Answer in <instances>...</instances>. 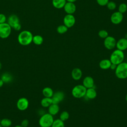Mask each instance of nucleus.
Here are the masks:
<instances>
[{
  "mask_svg": "<svg viewBox=\"0 0 127 127\" xmlns=\"http://www.w3.org/2000/svg\"><path fill=\"white\" fill-rule=\"evenodd\" d=\"M33 35L32 33L28 30L21 31L18 36V42L22 46H27L32 42Z\"/></svg>",
  "mask_w": 127,
  "mask_h": 127,
  "instance_id": "1",
  "label": "nucleus"
},
{
  "mask_svg": "<svg viewBox=\"0 0 127 127\" xmlns=\"http://www.w3.org/2000/svg\"><path fill=\"white\" fill-rule=\"evenodd\" d=\"M115 73L116 77L121 79L127 78V63L122 62L117 65Z\"/></svg>",
  "mask_w": 127,
  "mask_h": 127,
  "instance_id": "2",
  "label": "nucleus"
},
{
  "mask_svg": "<svg viewBox=\"0 0 127 127\" xmlns=\"http://www.w3.org/2000/svg\"><path fill=\"white\" fill-rule=\"evenodd\" d=\"M125 58L124 52L120 50L117 49L114 50L111 54L110 60L112 64L118 65L123 62Z\"/></svg>",
  "mask_w": 127,
  "mask_h": 127,
  "instance_id": "3",
  "label": "nucleus"
},
{
  "mask_svg": "<svg viewBox=\"0 0 127 127\" xmlns=\"http://www.w3.org/2000/svg\"><path fill=\"white\" fill-rule=\"evenodd\" d=\"M54 121L53 116L49 113H45L40 117L39 125L41 127H51Z\"/></svg>",
  "mask_w": 127,
  "mask_h": 127,
  "instance_id": "4",
  "label": "nucleus"
},
{
  "mask_svg": "<svg viewBox=\"0 0 127 127\" xmlns=\"http://www.w3.org/2000/svg\"><path fill=\"white\" fill-rule=\"evenodd\" d=\"M86 89L82 84H78L72 88L71 94L75 98H81L85 96Z\"/></svg>",
  "mask_w": 127,
  "mask_h": 127,
  "instance_id": "5",
  "label": "nucleus"
},
{
  "mask_svg": "<svg viewBox=\"0 0 127 127\" xmlns=\"http://www.w3.org/2000/svg\"><path fill=\"white\" fill-rule=\"evenodd\" d=\"M7 23L10 27L16 31L20 30L21 26L18 17L15 14H11L8 18Z\"/></svg>",
  "mask_w": 127,
  "mask_h": 127,
  "instance_id": "6",
  "label": "nucleus"
},
{
  "mask_svg": "<svg viewBox=\"0 0 127 127\" xmlns=\"http://www.w3.org/2000/svg\"><path fill=\"white\" fill-rule=\"evenodd\" d=\"M11 27L7 23L0 24V38L5 39L9 37L11 33Z\"/></svg>",
  "mask_w": 127,
  "mask_h": 127,
  "instance_id": "7",
  "label": "nucleus"
},
{
  "mask_svg": "<svg viewBox=\"0 0 127 127\" xmlns=\"http://www.w3.org/2000/svg\"><path fill=\"white\" fill-rule=\"evenodd\" d=\"M117 41L116 39L111 36H108L104 39V45L108 50H112L116 47Z\"/></svg>",
  "mask_w": 127,
  "mask_h": 127,
  "instance_id": "8",
  "label": "nucleus"
},
{
  "mask_svg": "<svg viewBox=\"0 0 127 127\" xmlns=\"http://www.w3.org/2000/svg\"><path fill=\"white\" fill-rule=\"evenodd\" d=\"M29 106V101L25 97L19 98L16 103V107L20 111H25L27 109Z\"/></svg>",
  "mask_w": 127,
  "mask_h": 127,
  "instance_id": "9",
  "label": "nucleus"
},
{
  "mask_svg": "<svg viewBox=\"0 0 127 127\" xmlns=\"http://www.w3.org/2000/svg\"><path fill=\"white\" fill-rule=\"evenodd\" d=\"M110 20L113 24L115 25L119 24L123 20V14L118 11L114 12L111 16Z\"/></svg>",
  "mask_w": 127,
  "mask_h": 127,
  "instance_id": "10",
  "label": "nucleus"
},
{
  "mask_svg": "<svg viewBox=\"0 0 127 127\" xmlns=\"http://www.w3.org/2000/svg\"><path fill=\"white\" fill-rule=\"evenodd\" d=\"M64 24L68 28L72 27L75 23V18L73 14H66L63 19Z\"/></svg>",
  "mask_w": 127,
  "mask_h": 127,
  "instance_id": "11",
  "label": "nucleus"
},
{
  "mask_svg": "<svg viewBox=\"0 0 127 127\" xmlns=\"http://www.w3.org/2000/svg\"><path fill=\"white\" fill-rule=\"evenodd\" d=\"M64 98V94L62 91H58L54 93L52 97V102L53 104H58L62 101Z\"/></svg>",
  "mask_w": 127,
  "mask_h": 127,
  "instance_id": "12",
  "label": "nucleus"
},
{
  "mask_svg": "<svg viewBox=\"0 0 127 127\" xmlns=\"http://www.w3.org/2000/svg\"><path fill=\"white\" fill-rule=\"evenodd\" d=\"M64 9L67 14H73L76 11V5L73 2L66 1L64 7Z\"/></svg>",
  "mask_w": 127,
  "mask_h": 127,
  "instance_id": "13",
  "label": "nucleus"
},
{
  "mask_svg": "<svg viewBox=\"0 0 127 127\" xmlns=\"http://www.w3.org/2000/svg\"><path fill=\"white\" fill-rule=\"evenodd\" d=\"M117 49L124 51L127 49V39L126 38H122L118 40L116 43Z\"/></svg>",
  "mask_w": 127,
  "mask_h": 127,
  "instance_id": "14",
  "label": "nucleus"
},
{
  "mask_svg": "<svg viewBox=\"0 0 127 127\" xmlns=\"http://www.w3.org/2000/svg\"><path fill=\"white\" fill-rule=\"evenodd\" d=\"M82 85L86 88L93 87L94 81L93 78L90 76H87L84 78L82 81Z\"/></svg>",
  "mask_w": 127,
  "mask_h": 127,
  "instance_id": "15",
  "label": "nucleus"
},
{
  "mask_svg": "<svg viewBox=\"0 0 127 127\" xmlns=\"http://www.w3.org/2000/svg\"><path fill=\"white\" fill-rule=\"evenodd\" d=\"M72 78L75 80H79L82 75V72L81 70L78 67H76L73 68L71 73Z\"/></svg>",
  "mask_w": 127,
  "mask_h": 127,
  "instance_id": "16",
  "label": "nucleus"
},
{
  "mask_svg": "<svg viewBox=\"0 0 127 127\" xmlns=\"http://www.w3.org/2000/svg\"><path fill=\"white\" fill-rule=\"evenodd\" d=\"M97 92L96 90L93 88H89L86 89L85 96L89 99H94L97 96Z\"/></svg>",
  "mask_w": 127,
  "mask_h": 127,
  "instance_id": "17",
  "label": "nucleus"
},
{
  "mask_svg": "<svg viewBox=\"0 0 127 127\" xmlns=\"http://www.w3.org/2000/svg\"><path fill=\"white\" fill-rule=\"evenodd\" d=\"M60 111V107L58 104L52 103L48 107V113L52 116H55L57 115Z\"/></svg>",
  "mask_w": 127,
  "mask_h": 127,
  "instance_id": "18",
  "label": "nucleus"
},
{
  "mask_svg": "<svg viewBox=\"0 0 127 127\" xmlns=\"http://www.w3.org/2000/svg\"><path fill=\"white\" fill-rule=\"evenodd\" d=\"M112 64L110 60L109 59H104L101 60L99 64V67L102 69H108L110 68V66Z\"/></svg>",
  "mask_w": 127,
  "mask_h": 127,
  "instance_id": "19",
  "label": "nucleus"
},
{
  "mask_svg": "<svg viewBox=\"0 0 127 127\" xmlns=\"http://www.w3.org/2000/svg\"><path fill=\"white\" fill-rule=\"evenodd\" d=\"M66 2V0H52L53 5L57 9L64 8Z\"/></svg>",
  "mask_w": 127,
  "mask_h": 127,
  "instance_id": "20",
  "label": "nucleus"
},
{
  "mask_svg": "<svg viewBox=\"0 0 127 127\" xmlns=\"http://www.w3.org/2000/svg\"><path fill=\"white\" fill-rule=\"evenodd\" d=\"M2 81H3L4 83H8L11 82L13 80V77L12 75L8 73V72H4L3 73L0 78Z\"/></svg>",
  "mask_w": 127,
  "mask_h": 127,
  "instance_id": "21",
  "label": "nucleus"
},
{
  "mask_svg": "<svg viewBox=\"0 0 127 127\" xmlns=\"http://www.w3.org/2000/svg\"><path fill=\"white\" fill-rule=\"evenodd\" d=\"M54 93L53 90L49 87H46L42 90V94L45 97L52 98Z\"/></svg>",
  "mask_w": 127,
  "mask_h": 127,
  "instance_id": "22",
  "label": "nucleus"
},
{
  "mask_svg": "<svg viewBox=\"0 0 127 127\" xmlns=\"http://www.w3.org/2000/svg\"><path fill=\"white\" fill-rule=\"evenodd\" d=\"M41 105L44 108H48L52 103V98L44 97L41 101Z\"/></svg>",
  "mask_w": 127,
  "mask_h": 127,
  "instance_id": "23",
  "label": "nucleus"
},
{
  "mask_svg": "<svg viewBox=\"0 0 127 127\" xmlns=\"http://www.w3.org/2000/svg\"><path fill=\"white\" fill-rule=\"evenodd\" d=\"M44 39L43 38L39 35H36L35 36H33L32 42L36 45H41L43 42Z\"/></svg>",
  "mask_w": 127,
  "mask_h": 127,
  "instance_id": "24",
  "label": "nucleus"
},
{
  "mask_svg": "<svg viewBox=\"0 0 127 127\" xmlns=\"http://www.w3.org/2000/svg\"><path fill=\"white\" fill-rule=\"evenodd\" d=\"M0 124L2 127H9L12 125V121L8 118H3L1 120Z\"/></svg>",
  "mask_w": 127,
  "mask_h": 127,
  "instance_id": "25",
  "label": "nucleus"
},
{
  "mask_svg": "<svg viewBox=\"0 0 127 127\" xmlns=\"http://www.w3.org/2000/svg\"><path fill=\"white\" fill-rule=\"evenodd\" d=\"M51 127H64V122L60 119L54 121Z\"/></svg>",
  "mask_w": 127,
  "mask_h": 127,
  "instance_id": "26",
  "label": "nucleus"
},
{
  "mask_svg": "<svg viewBox=\"0 0 127 127\" xmlns=\"http://www.w3.org/2000/svg\"><path fill=\"white\" fill-rule=\"evenodd\" d=\"M67 30L68 28L64 24L59 25L57 28V32L60 34H63L66 33L67 31Z\"/></svg>",
  "mask_w": 127,
  "mask_h": 127,
  "instance_id": "27",
  "label": "nucleus"
},
{
  "mask_svg": "<svg viewBox=\"0 0 127 127\" xmlns=\"http://www.w3.org/2000/svg\"><path fill=\"white\" fill-rule=\"evenodd\" d=\"M69 117V114L68 112L65 111L62 112L60 115V119H61L62 121L64 122L67 120Z\"/></svg>",
  "mask_w": 127,
  "mask_h": 127,
  "instance_id": "28",
  "label": "nucleus"
},
{
  "mask_svg": "<svg viewBox=\"0 0 127 127\" xmlns=\"http://www.w3.org/2000/svg\"><path fill=\"white\" fill-rule=\"evenodd\" d=\"M127 11V5L125 3H122L120 4L118 7V11L123 14Z\"/></svg>",
  "mask_w": 127,
  "mask_h": 127,
  "instance_id": "29",
  "label": "nucleus"
},
{
  "mask_svg": "<svg viewBox=\"0 0 127 127\" xmlns=\"http://www.w3.org/2000/svg\"><path fill=\"white\" fill-rule=\"evenodd\" d=\"M98 36L99 37L105 39L109 36L108 32L105 30H101L98 32Z\"/></svg>",
  "mask_w": 127,
  "mask_h": 127,
  "instance_id": "30",
  "label": "nucleus"
},
{
  "mask_svg": "<svg viewBox=\"0 0 127 127\" xmlns=\"http://www.w3.org/2000/svg\"><path fill=\"white\" fill-rule=\"evenodd\" d=\"M106 5L107 6V8L111 10L115 9L117 7L116 3L113 1H109Z\"/></svg>",
  "mask_w": 127,
  "mask_h": 127,
  "instance_id": "31",
  "label": "nucleus"
},
{
  "mask_svg": "<svg viewBox=\"0 0 127 127\" xmlns=\"http://www.w3.org/2000/svg\"><path fill=\"white\" fill-rule=\"evenodd\" d=\"M97 3L100 6H105L107 5L109 0H96Z\"/></svg>",
  "mask_w": 127,
  "mask_h": 127,
  "instance_id": "32",
  "label": "nucleus"
},
{
  "mask_svg": "<svg viewBox=\"0 0 127 127\" xmlns=\"http://www.w3.org/2000/svg\"><path fill=\"white\" fill-rule=\"evenodd\" d=\"M6 17L4 14L0 13V24L5 23L6 22Z\"/></svg>",
  "mask_w": 127,
  "mask_h": 127,
  "instance_id": "33",
  "label": "nucleus"
},
{
  "mask_svg": "<svg viewBox=\"0 0 127 127\" xmlns=\"http://www.w3.org/2000/svg\"><path fill=\"white\" fill-rule=\"evenodd\" d=\"M29 125V121L27 119H24L21 123V126L22 127H27Z\"/></svg>",
  "mask_w": 127,
  "mask_h": 127,
  "instance_id": "34",
  "label": "nucleus"
},
{
  "mask_svg": "<svg viewBox=\"0 0 127 127\" xmlns=\"http://www.w3.org/2000/svg\"><path fill=\"white\" fill-rule=\"evenodd\" d=\"M117 65H116L115 64H112L111 66H110V68L112 70H115L116 67H117Z\"/></svg>",
  "mask_w": 127,
  "mask_h": 127,
  "instance_id": "35",
  "label": "nucleus"
},
{
  "mask_svg": "<svg viewBox=\"0 0 127 127\" xmlns=\"http://www.w3.org/2000/svg\"><path fill=\"white\" fill-rule=\"evenodd\" d=\"M3 84H4L3 81H2V80L1 78H0V88L3 85Z\"/></svg>",
  "mask_w": 127,
  "mask_h": 127,
  "instance_id": "36",
  "label": "nucleus"
},
{
  "mask_svg": "<svg viewBox=\"0 0 127 127\" xmlns=\"http://www.w3.org/2000/svg\"><path fill=\"white\" fill-rule=\"evenodd\" d=\"M67 2H74L75 1H76L77 0H66Z\"/></svg>",
  "mask_w": 127,
  "mask_h": 127,
  "instance_id": "37",
  "label": "nucleus"
},
{
  "mask_svg": "<svg viewBox=\"0 0 127 127\" xmlns=\"http://www.w3.org/2000/svg\"><path fill=\"white\" fill-rule=\"evenodd\" d=\"M14 127H22L21 125H16L15 126H14Z\"/></svg>",
  "mask_w": 127,
  "mask_h": 127,
  "instance_id": "38",
  "label": "nucleus"
},
{
  "mask_svg": "<svg viewBox=\"0 0 127 127\" xmlns=\"http://www.w3.org/2000/svg\"><path fill=\"white\" fill-rule=\"evenodd\" d=\"M125 99H126V101L127 102V93L126 94V97H125Z\"/></svg>",
  "mask_w": 127,
  "mask_h": 127,
  "instance_id": "39",
  "label": "nucleus"
},
{
  "mask_svg": "<svg viewBox=\"0 0 127 127\" xmlns=\"http://www.w3.org/2000/svg\"><path fill=\"white\" fill-rule=\"evenodd\" d=\"M1 67H2V64H1V63L0 62V70L1 68Z\"/></svg>",
  "mask_w": 127,
  "mask_h": 127,
  "instance_id": "40",
  "label": "nucleus"
},
{
  "mask_svg": "<svg viewBox=\"0 0 127 127\" xmlns=\"http://www.w3.org/2000/svg\"><path fill=\"white\" fill-rule=\"evenodd\" d=\"M0 127H2V126H1L0 124Z\"/></svg>",
  "mask_w": 127,
  "mask_h": 127,
  "instance_id": "41",
  "label": "nucleus"
},
{
  "mask_svg": "<svg viewBox=\"0 0 127 127\" xmlns=\"http://www.w3.org/2000/svg\"><path fill=\"white\" fill-rule=\"evenodd\" d=\"M0 121H1V119H0Z\"/></svg>",
  "mask_w": 127,
  "mask_h": 127,
  "instance_id": "42",
  "label": "nucleus"
},
{
  "mask_svg": "<svg viewBox=\"0 0 127 127\" xmlns=\"http://www.w3.org/2000/svg\"></svg>",
  "mask_w": 127,
  "mask_h": 127,
  "instance_id": "43",
  "label": "nucleus"
}]
</instances>
